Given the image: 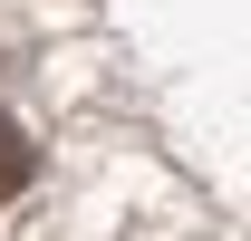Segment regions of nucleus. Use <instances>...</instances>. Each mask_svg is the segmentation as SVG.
<instances>
[{"instance_id": "nucleus-1", "label": "nucleus", "mask_w": 251, "mask_h": 241, "mask_svg": "<svg viewBox=\"0 0 251 241\" xmlns=\"http://www.w3.org/2000/svg\"><path fill=\"white\" fill-rule=\"evenodd\" d=\"M29 183H39V145L20 116H0V193H29Z\"/></svg>"}]
</instances>
